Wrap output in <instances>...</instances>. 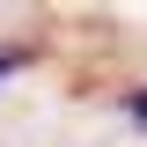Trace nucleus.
Here are the masks:
<instances>
[{
    "mask_svg": "<svg viewBox=\"0 0 147 147\" xmlns=\"http://www.w3.org/2000/svg\"><path fill=\"white\" fill-rule=\"evenodd\" d=\"M125 118H132V125L147 132V88H132V96H125Z\"/></svg>",
    "mask_w": 147,
    "mask_h": 147,
    "instance_id": "nucleus-2",
    "label": "nucleus"
},
{
    "mask_svg": "<svg viewBox=\"0 0 147 147\" xmlns=\"http://www.w3.org/2000/svg\"><path fill=\"white\" fill-rule=\"evenodd\" d=\"M30 59H37V44H7V52H0V81H7V74H22Z\"/></svg>",
    "mask_w": 147,
    "mask_h": 147,
    "instance_id": "nucleus-1",
    "label": "nucleus"
}]
</instances>
